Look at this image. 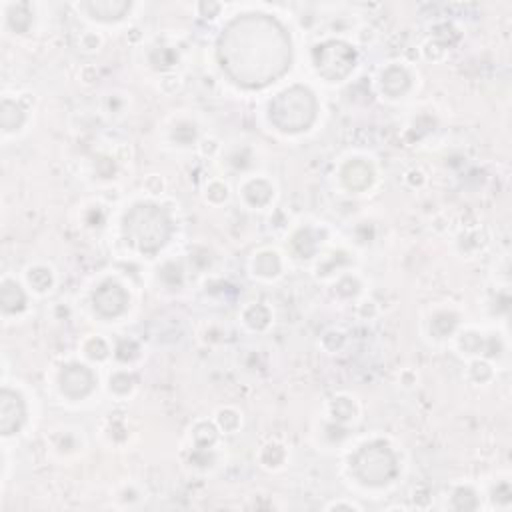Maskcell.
Listing matches in <instances>:
<instances>
[{
  "mask_svg": "<svg viewBox=\"0 0 512 512\" xmlns=\"http://www.w3.org/2000/svg\"><path fill=\"white\" fill-rule=\"evenodd\" d=\"M282 36V28L274 20L260 18L254 44L250 20H238L230 26L226 38L222 36V66L238 84L252 88L264 86L290 66V42L282 40L270 44Z\"/></svg>",
  "mask_w": 512,
  "mask_h": 512,
  "instance_id": "obj_1",
  "label": "cell"
},
{
  "mask_svg": "<svg viewBox=\"0 0 512 512\" xmlns=\"http://www.w3.org/2000/svg\"><path fill=\"white\" fill-rule=\"evenodd\" d=\"M24 420V410H22V400L16 392L4 390L2 392V430L4 434H12L20 422Z\"/></svg>",
  "mask_w": 512,
  "mask_h": 512,
  "instance_id": "obj_2",
  "label": "cell"
}]
</instances>
